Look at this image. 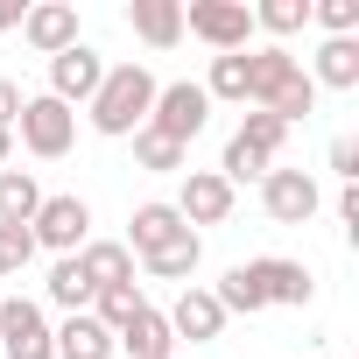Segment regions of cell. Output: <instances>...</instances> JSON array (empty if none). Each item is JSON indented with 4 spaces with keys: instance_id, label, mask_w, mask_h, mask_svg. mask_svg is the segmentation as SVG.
Returning <instances> with one entry per match:
<instances>
[{
    "instance_id": "cell-2",
    "label": "cell",
    "mask_w": 359,
    "mask_h": 359,
    "mask_svg": "<svg viewBox=\"0 0 359 359\" xmlns=\"http://www.w3.org/2000/svg\"><path fill=\"white\" fill-rule=\"evenodd\" d=\"M282 134H289V127H282L275 113H261V106H254V113L240 120V134L226 141V169H219V176H226V184H247V176H268V162H275Z\"/></svg>"
},
{
    "instance_id": "cell-8",
    "label": "cell",
    "mask_w": 359,
    "mask_h": 359,
    "mask_svg": "<svg viewBox=\"0 0 359 359\" xmlns=\"http://www.w3.org/2000/svg\"><path fill=\"white\" fill-rule=\"evenodd\" d=\"M99 78H106V64H99V50H85V43H71L64 57H50V99H57V106H92Z\"/></svg>"
},
{
    "instance_id": "cell-12",
    "label": "cell",
    "mask_w": 359,
    "mask_h": 359,
    "mask_svg": "<svg viewBox=\"0 0 359 359\" xmlns=\"http://www.w3.org/2000/svg\"><path fill=\"white\" fill-rule=\"evenodd\" d=\"M169 331H176V338H198V345H212V338L226 331V310H219V296H212V289H184V296H176V310H169Z\"/></svg>"
},
{
    "instance_id": "cell-28",
    "label": "cell",
    "mask_w": 359,
    "mask_h": 359,
    "mask_svg": "<svg viewBox=\"0 0 359 359\" xmlns=\"http://www.w3.org/2000/svg\"><path fill=\"white\" fill-rule=\"evenodd\" d=\"M331 169L352 184V176H359V141H345V134H338V141H331Z\"/></svg>"
},
{
    "instance_id": "cell-3",
    "label": "cell",
    "mask_w": 359,
    "mask_h": 359,
    "mask_svg": "<svg viewBox=\"0 0 359 359\" xmlns=\"http://www.w3.org/2000/svg\"><path fill=\"white\" fill-rule=\"evenodd\" d=\"M205 120H212V99H205V85H162L155 92V106H148V127L162 134V141H176V148H191V134H205Z\"/></svg>"
},
{
    "instance_id": "cell-31",
    "label": "cell",
    "mask_w": 359,
    "mask_h": 359,
    "mask_svg": "<svg viewBox=\"0 0 359 359\" xmlns=\"http://www.w3.org/2000/svg\"><path fill=\"white\" fill-rule=\"evenodd\" d=\"M22 15H29L22 0H0V29H22Z\"/></svg>"
},
{
    "instance_id": "cell-14",
    "label": "cell",
    "mask_w": 359,
    "mask_h": 359,
    "mask_svg": "<svg viewBox=\"0 0 359 359\" xmlns=\"http://www.w3.org/2000/svg\"><path fill=\"white\" fill-rule=\"evenodd\" d=\"M127 22H134V36L148 50H176V43H184V8H176V0H134Z\"/></svg>"
},
{
    "instance_id": "cell-15",
    "label": "cell",
    "mask_w": 359,
    "mask_h": 359,
    "mask_svg": "<svg viewBox=\"0 0 359 359\" xmlns=\"http://www.w3.org/2000/svg\"><path fill=\"white\" fill-rule=\"evenodd\" d=\"M127 226H134V233H127V240H120V247H127V254H141V261H148V254H155V247H169V240H176V233H191V226H184V219H176V205H141V212H134V219H127Z\"/></svg>"
},
{
    "instance_id": "cell-33",
    "label": "cell",
    "mask_w": 359,
    "mask_h": 359,
    "mask_svg": "<svg viewBox=\"0 0 359 359\" xmlns=\"http://www.w3.org/2000/svg\"><path fill=\"white\" fill-rule=\"evenodd\" d=\"M0 275H8V261H0Z\"/></svg>"
},
{
    "instance_id": "cell-11",
    "label": "cell",
    "mask_w": 359,
    "mask_h": 359,
    "mask_svg": "<svg viewBox=\"0 0 359 359\" xmlns=\"http://www.w3.org/2000/svg\"><path fill=\"white\" fill-rule=\"evenodd\" d=\"M22 36H29V50L64 57V50L78 43V8H71V0H43V8L22 15Z\"/></svg>"
},
{
    "instance_id": "cell-25",
    "label": "cell",
    "mask_w": 359,
    "mask_h": 359,
    "mask_svg": "<svg viewBox=\"0 0 359 359\" xmlns=\"http://www.w3.org/2000/svg\"><path fill=\"white\" fill-rule=\"evenodd\" d=\"M254 22L275 29V36H296V29L310 22V0H268V8H254Z\"/></svg>"
},
{
    "instance_id": "cell-27",
    "label": "cell",
    "mask_w": 359,
    "mask_h": 359,
    "mask_svg": "<svg viewBox=\"0 0 359 359\" xmlns=\"http://www.w3.org/2000/svg\"><path fill=\"white\" fill-rule=\"evenodd\" d=\"M29 254H36V233L29 226H0V261H8V275L29 268Z\"/></svg>"
},
{
    "instance_id": "cell-19",
    "label": "cell",
    "mask_w": 359,
    "mask_h": 359,
    "mask_svg": "<svg viewBox=\"0 0 359 359\" xmlns=\"http://www.w3.org/2000/svg\"><path fill=\"white\" fill-rule=\"evenodd\" d=\"M254 268H261V289H268V303H289V310H303V303H310V289H317L303 261H254Z\"/></svg>"
},
{
    "instance_id": "cell-23",
    "label": "cell",
    "mask_w": 359,
    "mask_h": 359,
    "mask_svg": "<svg viewBox=\"0 0 359 359\" xmlns=\"http://www.w3.org/2000/svg\"><path fill=\"white\" fill-rule=\"evenodd\" d=\"M92 303H99V310H85V317H92L99 331H113V338H120V331L134 324V310H141V289H99Z\"/></svg>"
},
{
    "instance_id": "cell-5",
    "label": "cell",
    "mask_w": 359,
    "mask_h": 359,
    "mask_svg": "<svg viewBox=\"0 0 359 359\" xmlns=\"http://www.w3.org/2000/svg\"><path fill=\"white\" fill-rule=\"evenodd\" d=\"M184 29L205 36V43L226 57V50H247V36H254V8H247V0H191V8H184Z\"/></svg>"
},
{
    "instance_id": "cell-26",
    "label": "cell",
    "mask_w": 359,
    "mask_h": 359,
    "mask_svg": "<svg viewBox=\"0 0 359 359\" xmlns=\"http://www.w3.org/2000/svg\"><path fill=\"white\" fill-rule=\"evenodd\" d=\"M310 15H317L331 36H352V29H359V0H317Z\"/></svg>"
},
{
    "instance_id": "cell-24",
    "label": "cell",
    "mask_w": 359,
    "mask_h": 359,
    "mask_svg": "<svg viewBox=\"0 0 359 359\" xmlns=\"http://www.w3.org/2000/svg\"><path fill=\"white\" fill-rule=\"evenodd\" d=\"M134 162H141V169H162V176H169V169H184V148H176V141H162L155 127H141V134H134Z\"/></svg>"
},
{
    "instance_id": "cell-18",
    "label": "cell",
    "mask_w": 359,
    "mask_h": 359,
    "mask_svg": "<svg viewBox=\"0 0 359 359\" xmlns=\"http://www.w3.org/2000/svg\"><path fill=\"white\" fill-rule=\"evenodd\" d=\"M43 212V191L29 169H0V226H36Z\"/></svg>"
},
{
    "instance_id": "cell-29",
    "label": "cell",
    "mask_w": 359,
    "mask_h": 359,
    "mask_svg": "<svg viewBox=\"0 0 359 359\" xmlns=\"http://www.w3.org/2000/svg\"><path fill=\"white\" fill-rule=\"evenodd\" d=\"M15 120H22V85L0 78V127H15Z\"/></svg>"
},
{
    "instance_id": "cell-30",
    "label": "cell",
    "mask_w": 359,
    "mask_h": 359,
    "mask_svg": "<svg viewBox=\"0 0 359 359\" xmlns=\"http://www.w3.org/2000/svg\"><path fill=\"white\" fill-rule=\"evenodd\" d=\"M338 219H345V226L359 233V191H352V184H345V198H338Z\"/></svg>"
},
{
    "instance_id": "cell-9",
    "label": "cell",
    "mask_w": 359,
    "mask_h": 359,
    "mask_svg": "<svg viewBox=\"0 0 359 359\" xmlns=\"http://www.w3.org/2000/svg\"><path fill=\"white\" fill-rule=\"evenodd\" d=\"M233 212V184L219 169H184V198H176V219L184 226H226Z\"/></svg>"
},
{
    "instance_id": "cell-1",
    "label": "cell",
    "mask_w": 359,
    "mask_h": 359,
    "mask_svg": "<svg viewBox=\"0 0 359 359\" xmlns=\"http://www.w3.org/2000/svg\"><path fill=\"white\" fill-rule=\"evenodd\" d=\"M155 92H162V85H155L141 64L106 71V78H99V92H92V127H99V134H113V141H120V134H141V127H148Z\"/></svg>"
},
{
    "instance_id": "cell-13",
    "label": "cell",
    "mask_w": 359,
    "mask_h": 359,
    "mask_svg": "<svg viewBox=\"0 0 359 359\" xmlns=\"http://www.w3.org/2000/svg\"><path fill=\"white\" fill-rule=\"evenodd\" d=\"M78 268H85L92 289H134V254L120 240H85L78 247Z\"/></svg>"
},
{
    "instance_id": "cell-22",
    "label": "cell",
    "mask_w": 359,
    "mask_h": 359,
    "mask_svg": "<svg viewBox=\"0 0 359 359\" xmlns=\"http://www.w3.org/2000/svg\"><path fill=\"white\" fill-rule=\"evenodd\" d=\"M99 289L85 282V268H78V254H64L57 268H50V303H64L71 317H85V303H92Z\"/></svg>"
},
{
    "instance_id": "cell-32",
    "label": "cell",
    "mask_w": 359,
    "mask_h": 359,
    "mask_svg": "<svg viewBox=\"0 0 359 359\" xmlns=\"http://www.w3.org/2000/svg\"><path fill=\"white\" fill-rule=\"evenodd\" d=\"M15 155V127H0V162H8Z\"/></svg>"
},
{
    "instance_id": "cell-10",
    "label": "cell",
    "mask_w": 359,
    "mask_h": 359,
    "mask_svg": "<svg viewBox=\"0 0 359 359\" xmlns=\"http://www.w3.org/2000/svg\"><path fill=\"white\" fill-rule=\"evenodd\" d=\"M0 352H8V359H57L50 352V324H43V310L29 296L0 303Z\"/></svg>"
},
{
    "instance_id": "cell-6",
    "label": "cell",
    "mask_w": 359,
    "mask_h": 359,
    "mask_svg": "<svg viewBox=\"0 0 359 359\" xmlns=\"http://www.w3.org/2000/svg\"><path fill=\"white\" fill-rule=\"evenodd\" d=\"M29 233H36V247H57V261H64V254H78L92 240V205L85 198H43Z\"/></svg>"
},
{
    "instance_id": "cell-7",
    "label": "cell",
    "mask_w": 359,
    "mask_h": 359,
    "mask_svg": "<svg viewBox=\"0 0 359 359\" xmlns=\"http://www.w3.org/2000/svg\"><path fill=\"white\" fill-rule=\"evenodd\" d=\"M261 205H268V219L275 226H303V219H317V184H310V176L303 169H268L261 176Z\"/></svg>"
},
{
    "instance_id": "cell-16",
    "label": "cell",
    "mask_w": 359,
    "mask_h": 359,
    "mask_svg": "<svg viewBox=\"0 0 359 359\" xmlns=\"http://www.w3.org/2000/svg\"><path fill=\"white\" fill-rule=\"evenodd\" d=\"M113 345H127V359H169V345H176V331H169V317L162 310H134V324L113 338Z\"/></svg>"
},
{
    "instance_id": "cell-4",
    "label": "cell",
    "mask_w": 359,
    "mask_h": 359,
    "mask_svg": "<svg viewBox=\"0 0 359 359\" xmlns=\"http://www.w3.org/2000/svg\"><path fill=\"white\" fill-rule=\"evenodd\" d=\"M15 127H22V148L43 155V162H57V155L78 141V113L57 106L50 92H43V99H22V120H15Z\"/></svg>"
},
{
    "instance_id": "cell-17",
    "label": "cell",
    "mask_w": 359,
    "mask_h": 359,
    "mask_svg": "<svg viewBox=\"0 0 359 359\" xmlns=\"http://www.w3.org/2000/svg\"><path fill=\"white\" fill-rule=\"evenodd\" d=\"M57 359H113V331H99L92 317H64V331H50Z\"/></svg>"
},
{
    "instance_id": "cell-20",
    "label": "cell",
    "mask_w": 359,
    "mask_h": 359,
    "mask_svg": "<svg viewBox=\"0 0 359 359\" xmlns=\"http://www.w3.org/2000/svg\"><path fill=\"white\" fill-rule=\"evenodd\" d=\"M310 85L352 92V85H359V43H352V36H331V43L317 50V78H310Z\"/></svg>"
},
{
    "instance_id": "cell-21",
    "label": "cell",
    "mask_w": 359,
    "mask_h": 359,
    "mask_svg": "<svg viewBox=\"0 0 359 359\" xmlns=\"http://www.w3.org/2000/svg\"><path fill=\"white\" fill-rule=\"evenodd\" d=\"M198 254H205V247H198V233H176V240H169V247H155L141 268H148V275H162V282H184V275H198Z\"/></svg>"
}]
</instances>
